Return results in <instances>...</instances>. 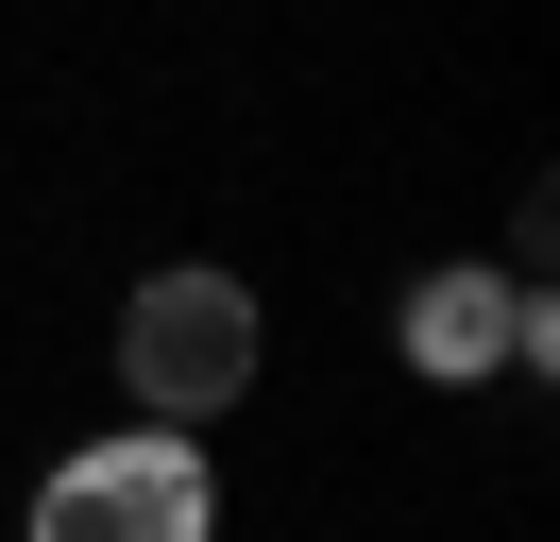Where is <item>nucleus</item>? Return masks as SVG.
<instances>
[{
	"mask_svg": "<svg viewBox=\"0 0 560 542\" xmlns=\"http://www.w3.org/2000/svg\"><path fill=\"white\" fill-rule=\"evenodd\" d=\"M18 542H221L205 424H119V440H85V458H51Z\"/></svg>",
	"mask_w": 560,
	"mask_h": 542,
	"instance_id": "f257e3e1",
	"label": "nucleus"
},
{
	"mask_svg": "<svg viewBox=\"0 0 560 542\" xmlns=\"http://www.w3.org/2000/svg\"><path fill=\"white\" fill-rule=\"evenodd\" d=\"M119 390H137V424H221L255 390V288L238 271H137L119 288Z\"/></svg>",
	"mask_w": 560,
	"mask_h": 542,
	"instance_id": "f03ea898",
	"label": "nucleus"
},
{
	"mask_svg": "<svg viewBox=\"0 0 560 542\" xmlns=\"http://www.w3.org/2000/svg\"><path fill=\"white\" fill-rule=\"evenodd\" d=\"M390 339H408L424 390H476V373H544V356H560V322H544V288H526V271H424Z\"/></svg>",
	"mask_w": 560,
	"mask_h": 542,
	"instance_id": "7ed1b4c3",
	"label": "nucleus"
}]
</instances>
